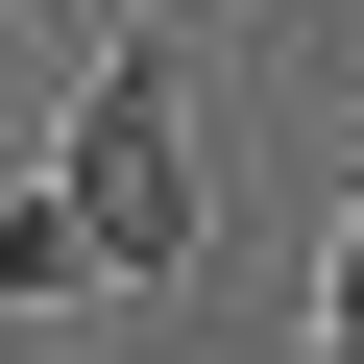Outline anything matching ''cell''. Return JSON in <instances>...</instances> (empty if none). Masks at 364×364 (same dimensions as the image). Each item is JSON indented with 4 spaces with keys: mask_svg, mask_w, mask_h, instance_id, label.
Returning a JSON list of instances; mask_svg holds the SVG:
<instances>
[{
    "mask_svg": "<svg viewBox=\"0 0 364 364\" xmlns=\"http://www.w3.org/2000/svg\"><path fill=\"white\" fill-rule=\"evenodd\" d=\"M49 219L97 243V291H170V267L219 243V170H195V73H170V49H97V73H73Z\"/></svg>",
    "mask_w": 364,
    "mask_h": 364,
    "instance_id": "cell-1",
    "label": "cell"
},
{
    "mask_svg": "<svg viewBox=\"0 0 364 364\" xmlns=\"http://www.w3.org/2000/svg\"><path fill=\"white\" fill-rule=\"evenodd\" d=\"M73 291H97V243L49 219V170H25V195H0V316H73Z\"/></svg>",
    "mask_w": 364,
    "mask_h": 364,
    "instance_id": "cell-2",
    "label": "cell"
},
{
    "mask_svg": "<svg viewBox=\"0 0 364 364\" xmlns=\"http://www.w3.org/2000/svg\"><path fill=\"white\" fill-rule=\"evenodd\" d=\"M340 364H364V243H340Z\"/></svg>",
    "mask_w": 364,
    "mask_h": 364,
    "instance_id": "cell-3",
    "label": "cell"
}]
</instances>
